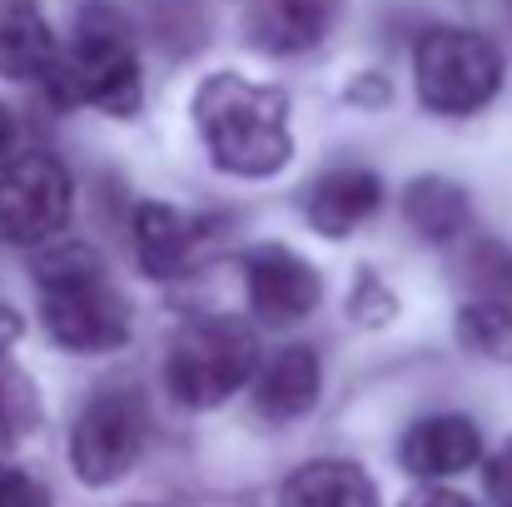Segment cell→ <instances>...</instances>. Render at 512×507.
<instances>
[{"mask_svg": "<svg viewBox=\"0 0 512 507\" xmlns=\"http://www.w3.org/2000/svg\"><path fill=\"white\" fill-rule=\"evenodd\" d=\"M478 453H483V433L463 413H433L403 433V468L418 478H453L473 468Z\"/></svg>", "mask_w": 512, "mask_h": 507, "instance_id": "12", "label": "cell"}, {"mask_svg": "<svg viewBox=\"0 0 512 507\" xmlns=\"http://www.w3.org/2000/svg\"><path fill=\"white\" fill-rule=\"evenodd\" d=\"M244 284H249V309L274 329H289V324L309 319L324 299L319 269L309 259H299L294 249H284V244H259L244 259Z\"/></svg>", "mask_w": 512, "mask_h": 507, "instance_id": "8", "label": "cell"}, {"mask_svg": "<svg viewBox=\"0 0 512 507\" xmlns=\"http://www.w3.org/2000/svg\"><path fill=\"white\" fill-rule=\"evenodd\" d=\"M145 443H150V403H145V393L130 388V383L100 388L75 418L70 463H75V473L90 488H105V483H120L140 463Z\"/></svg>", "mask_w": 512, "mask_h": 507, "instance_id": "6", "label": "cell"}, {"mask_svg": "<svg viewBox=\"0 0 512 507\" xmlns=\"http://www.w3.org/2000/svg\"><path fill=\"white\" fill-rule=\"evenodd\" d=\"M194 125L214 169L239 179H269L289 165V95L279 85H254L234 70L204 75L194 90Z\"/></svg>", "mask_w": 512, "mask_h": 507, "instance_id": "1", "label": "cell"}, {"mask_svg": "<svg viewBox=\"0 0 512 507\" xmlns=\"http://www.w3.org/2000/svg\"><path fill=\"white\" fill-rule=\"evenodd\" d=\"M403 219L423 244H453L473 224V199H468L463 184L428 174V179H413L403 189Z\"/></svg>", "mask_w": 512, "mask_h": 507, "instance_id": "15", "label": "cell"}, {"mask_svg": "<svg viewBox=\"0 0 512 507\" xmlns=\"http://www.w3.org/2000/svg\"><path fill=\"white\" fill-rule=\"evenodd\" d=\"M488 493L498 507H512V443H503V453L488 463Z\"/></svg>", "mask_w": 512, "mask_h": 507, "instance_id": "22", "label": "cell"}, {"mask_svg": "<svg viewBox=\"0 0 512 507\" xmlns=\"http://www.w3.org/2000/svg\"><path fill=\"white\" fill-rule=\"evenodd\" d=\"M408 507H473L463 493H453V488H428V493H418Z\"/></svg>", "mask_w": 512, "mask_h": 507, "instance_id": "23", "label": "cell"}, {"mask_svg": "<svg viewBox=\"0 0 512 507\" xmlns=\"http://www.w3.org/2000/svg\"><path fill=\"white\" fill-rule=\"evenodd\" d=\"M75 184L55 155H20L0 169V239L45 244L70 224Z\"/></svg>", "mask_w": 512, "mask_h": 507, "instance_id": "7", "label": "cell"}, {"mask_svg": "<svg viewBox=\"0 0 512 507\" xmlns=\"http://www.w3.org/2000/svg\"><path fill=\"white\" fill-rule=\"evenodd\" d=\"M130 239H135V259H140V269H145L150 279L170 284V279H179V274L194 264V249H199V239H204V224L189 219V214L174 209V204L150 199V204L135 209Z\"/></svg>", "mask_w": 512, "mask_h": 507, "instance_id": "10", "label": "cell"}, {"mask_svg": "<svg viewBox=\"0 0 512 507\" xmlns=\"http://www.w3.org/2000/svg\"><path fill=\"white\" fill-rule=\"evenodd\" d=\"M458 343L493 358V363H512V304L503 299H468L458 309Z\"/></svg>", "mask_w": 512, "mask_h": 507, "instance_id": "17", "label": "cell"}, {"mask_svg": "<svg viewBox=\"0 0 512 507\" xmlns=\"http://www.w3.org/2000/svg\"><path fill=\"white\" fill-rule=\"evenodd\" d=\"M393 294L373 279V274H363L358 279V289H353V299H348V314H358L363 324H383V319H393Z\"/></svg>", "mask_w": 512, "mask_h": 507, "instance_id": "20", "label": "cell"}, {"mask_svg": "<svg viewBox=\"0 0 512 507\" xmlns=\"http://www.w3.org/2000/svg\"><path fill=\"white\" fill-rule=\"evenodd\" d=\"M10 155H15V120H10V110L0 105V169L10 165Z\"/></svg>", "mask_w": 512, "mask_h": 507, "instance_id": "24", "label": "cell"}, {"mask_svg": "<svg viewBox=\"0 0 512 507\" xmlns=\"http://www.w3.org/2000/svg\"><path fill=\"white\" fill-rule=\"evenodd\" d=\"M15 338H20V314L0 304V353H5V348H10Z\"/></svg>", "mask_w": 512, "mask_h": 507, "instance_id": "25", "label": "cell"}, {"mask_svg": "<svg viewBox=\"0 0 512 507\" xmlns=\"http://www.w3.org/2000/svg\"><path fill=\"white\" fill-rule=\"evenodd\" d=\"M55 65V35L40 0H0V75L45 80Z\"/></svg>", "mask_w": 512, "mask_h": 507, "instance_id": "14", "label": "cell"}, {"mask_svg": "<svg viewBox=\"0 0 512 507\" xmlns=\"http://www.w3.org/2000/svg\"><path fill=\"white\" fill-rule=\"evenodd\" d=\"M254 363H259V343L249 324L224 314L189 319L170 343L165 383L184 408H214L254 378Z\"/></svg>", "mask_w": 512, "mask_h": 507, "instance_id": "5", "label": "cell"}, {"mask_svg": "<svg viewBox=\"0 0 512 507\" xmlns=\"http://www.w3.org/2000/svg\"><path fill=\"white\" fill-rule=\"evenodd\" d=\"M0 507H50V493L30 473L0 463Z\"/></svg>", "mask_w": 512, "mask_h": 507, "instance_id": "21", "label": "cell"}, {"mask_svg": "<svg viewBox=\"0 0 512 507\" xmlns=\"http://www.w3.org/2000/svg\"><path fill=\"white\" fill-rule=\"evenodd\" d=\"M284 507H378V493L358 463L319 458L284 483Z\"/></svg>", "mask_w": 512, "mask_h": 507, "instance_id": "16", "label": "cell"}, {"mask_svg": "<svg viewBox=\"0 0 512 507\" xmlns=\"http://www.w3.org/2000/svg\"><path fill=\"white\" fill-rule=\"evenodd\" d=\"M339 15L343 0H249L244 30L264 55H304L329 40Z\"/></svg>", "mask_w": 512, "mask_h": 507, "instance_id": "9", "label": "cell"}, {"mask_svg": "<svg viewBox=\"0 0 512 507\" xmlns=\"http://www.w3.org/2000/svg\"><path fill=\"white\" fill-rule=\"evenodd\" d=\"M319 388H324L319 353L304 348V343H289V348H279L259 368V378H254V408L269 423H294V418H304L319 403Z\"/></svg>", "mask_w": 512, "mask_h": 507, "instance_id": "13", "label": "cell"}, {"mask_svg": "<svg viewBox=\"0 0 512 507\" xmlns=\"http://www.w3.org/2000/svg\"><path fill=\"white\" fill-rule=\"evenodd\" d=\"M55 85V100L65 105H95L115 120H130L145 100V80H140V55H135V35L125 25L120 10L110 5H85L70 50H55V65L45 75Z\"/></svg>", "mask_w": 512, "mask_h": 507, "instance_id": "3", "label": "cell"}, {"mask_svg": "<svg viewBox=\"0 0 512 507\" xmlns=\"http://www.w3.org/2000/svg\"><path fill=\"white\" fill-rule=\"evenodd\" d=\"M413 80L428 115L463 120V115H478L503 90V55L478 30L438 25V30H423V40L413 45Z\"/></svg>", "mask_w": 512, "mask_h": 507, "instance_id": "4", "label": "cell"}, {"mask_svg": "<svg viewBox=\"0 0 512 507\" xmlns=\"http://www.w3.org/2000/svg\"><path fill=\"white\" fill-rule=\"evenodd\" d=\"M40 319L70 353H110L130 338V309L105 279V264L85 244H60L35 264Z\"/></svg>", "mask_w": 512, "mask_h": 507, "instance_id": "2", "label": "cell"}, {"mask_svg": "<svg viewBox=\"0 0 512 507\" xmlns=\"http://www.w3.org/2000/svg\"><path fill=\"white\" fill-rule=\"evenodd\" d=\"M463 279L473 299H503L512 304V249L503 239H478L463 254Z\"/></svg>", "mask_w": 512, "mask_h": 507, "instance_id": "18", "label": "cell"}, {"mask_svg": "<svg viewBox=\"0 0 512 507\" xmlns=\"http://www.w3.org/2000/svg\"><path fill=\"white\" fill-rule=\"evenodd\" d=\"M383 204V179L373 169H358V165H343V169H329L309 184L304 194V214L309 224L324 234V239H343L353 234L363 219H373Z\"/></svg>", "mask_w": 512, "mask_h": 507, "instance_id": "11", "label": "cell"}, {"mask_svg": "<svg viewBox=\"0 0 512 507\" xmlns=\"http://www.w3.org/2000/svg\"><path fill=\"white\" fill-rule=\"evenodd\" d=\"M35 423H40L35 383H30L20 368L0 363V448H5V443H20Z\"/></svg>", "mask_w": 512, "mask_h": 507, "instance_id": "19", "label": "cell"}]
</instances>
